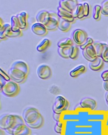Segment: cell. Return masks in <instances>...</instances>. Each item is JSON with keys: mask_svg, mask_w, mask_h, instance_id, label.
I'll return each instance as SVG.
<instances>
[{"mask_svg": "<svg viewBox=\"0 0 108 135\" xmlns=\"http://www.w3.org/2000/svg\"><path fill=\"white\" fill-rule=\"evenodd\" d=\"M69 107V102L66 98L62 95H59L55 99L52 106V110L54 114H61L67 110Z\"/></svg>", "mask_w": 108, "mask_h": 135, "instance_id": "5b68a950", "label": "cell"}, {"mask_svg": "<svg viewBox=\"0 0 108 135\" xmlns=\"http://www.w3.org/2000/svg\"><path fill=\"white\" fill-rule=\"evenodd\" d=\"M11 28L13 31H16L20 29L18 20L16 16H13L11 18Z\"/></svg>", "mask_w": 108, "mask_h": 135, "instance_id": "484cf974", "label": "cell"}, {"mask_svg": "<svg viewBox=\"0 0 108 135\" xmlns=\"http://www.w3.org/2000/svg\"><path fill=\"white\" fill-rule=\"evenodd\" d=\"M18 20L20 29H25L27 27L28 14L26 12H22L16 15Z\"/></svg>", "mask_w": 108, "mask_h": 135, "instance_id": "2e32d148", "label": "cell"}, {"mask_svg": "<svg viewBox=\"0 0 108 135\" xmlns=\"http://www.w3.org/2000/svg\"><path fill=\"white\" fill-rule=\"evenodd\" d=\"M101 13L104 15H108V0L104 1L101 3Z\"/></svg>", "mask_w": 108, "mask_h": 135, "instance_id": "f546056e", "label": "cell"}, {"mask_svg": "<svg viewBox=\"0 0 108 135\" xmlns=\"http://www.w3.org/2000/svg\"><path fill=\"white\" fill-rule=\"evenodd\" d=\"M22 118L26 124L32 129H38L44 123V119L42 115L36 108L27 107L23 112Z\"/></svg>", "mask_w": 108, "mask_h": 135, "instance_id": "6da1fadb", "label": "cell"}, {"mask_svg": "<svg viewBox=\"0 0 108 135\" xmlns=\"http://www.w3.org/2000/svg\"><path fill=\"white\" fill-rule=\"evenodd\" d=\"M85 66L84 65H78L71 71L70 73V75L73 78H76L84 73L85 71Z\"/></svg>", "mask_w": 108, "mask_h": 135, "instance_id": "ac0fdd59", "label": "cell"}, {"mask_svg": "<svg viewBox=\"0 0 108 135\" xmlns=\"http://www.w3.org/2000/svg\"><path fill=\"white\" fill-rule=\"evenodd\" d=\"M101 7L100 5H96L94 7L93 11V18L96 20H99L101 18Z\"/></svg>", "mask_w": 108, "mask_h": 135, "instance_id": "d4e9b609", "label": "cell"}, {"mask_svg": "<svg viewBox=\"0 0 108 135\" xmlns=\"http://www.w3.org/2000/svg\"><path fill=\"white\" fill-rule=\"evenodd\" d=\"M93 42H94V41H93L92 38L88 37L87 38V41H86V42L83 44V45H81L80 46V48L81 50H83L87 47L89 45H92L93 43Z\"/></svg>", "mask_w": 108, "mask_h": 135, "instance_id": "1f68e13d", "label": "cell"}, {"mask_svg": "<svg viewBox=\"0 0 108 135\" xmlns=\"http://www.w3.org/2000/svg\"><path fill=\"white\" fill-rule=\"evenodd\" d=\"M82 54L85 59L90 62H92L97 57L92 44L89 45L83 50Z\"/></svg>", "mask_w": 108, "mask_h": 135, "instance_id": "8fae6325", "label": "cell"}, {"mask_svg": "<svg viewBox=\"0 0 108 135\" xmlns=\"http://www.w3.org/2000/svg\"><path fill=\"white\" fill-rule=\"evenodd\" d=\"M103 87L107 92H108V81H104L103 83Z\"/></svg>", "mask_w": 108, "mask_h": 135, "instance_id": "d590c367", "label": "cell"}, {"mask_svg": "<svg viewBox=\"0 0 108 135\" xmlns=\"http://www.w3.org/2000/svg\"><path fill=\"white\" fill-rule=\"evenodd\" d=\"M70 47L65 48H58V53L61 57L64 59H69V49Z\"/></svg>", "mask_w": 108, "mask_h": 135, "instance_id": "4316f807", "label": "cell"}, {"mask_svg": "<svg viewBox=\"0 0 108 135\" xmlns=\"http://www.w3.org/2000/svg\"><path fill=\"white\" fill-rule=\"evenodd\" d=\"M1 90L5 96L12 97L18 94L19 91V87L17 83L10 80L6 82Z\"/></svg>", "mask_w": 108, "mask_h": 135, "instance_id": "8992f818", "label": "cell"}, {"mask_svg": "<svg viewBox=\"0 0 108 135\" xmlns=\"http://www.w3.org/2000/svg\"><path fill=\"white\" fill-rule=\"evenodd\" d=\"M78 4L76 0H62L59 2V7L73 15Z\"/></svg>", "mask_w": 108, "mask_h": 135, "instance_id": "ba28073f", "label": "cell"}, {"mask_svg": "<svg viewBox=\"0 0 108 135\" xmlns=\"http://www.w3.org/2000/svg\"><path fill=\"white\" fill-rule=\"evenodd\" d=\"M92 45L96 52L97 57H101L102 55V52L103 50L104 43H101V42L96 41L93 42Z\"/></svg>", "mask_w": 108, "mask_h": 135, "instance_id": "44dd1931", "label": "cell"}, {"mask_svg": "<svg viewBox=\"0 0 108 135\" xmlns=\"http://www.w3.org/2000/svg\"></svg>", "mask_w": 108, "mask_h": 135, "instance_id": "74e56055", "label": "cell"}, {"mask_svg": "<svg viewBox=\"0 0 108 135\" xmlns=\"http://www.w3.org/2000/svg\"><path fill=\"white\" fill-rule=\"evenodd\" d=\"M50 42L48 39H45L41 41L38 45L36 49L40 52H43L48 48L50 46Z\"/></svg>", "mask_w": 108, "mask_h": 135, "instance_id": "d6986e66", "label": "cell"}, {"mask_svg": "<svg viewBox=\"0 0 108 135\" xmlns=\"http://www.w3.org/2000/svg\"><path fill=\"white\" fill-rule=\"evenodd\" d=\"M105 99L106 102L108 105V92H107L106 93H105Z\"/></svg>", "mask_w": 108, "mask_h": 135, "instance_id": "8d00e7d4", "label": "cell"}, {"mask_svg": "<svg viewBox=\"0 0 108 135\" xmlns=\"http://www.w3.org/2000/svg\"><path fill=\"white\" fill-rule=\"evenodd\" d=\"M29 68L27 64L23 61L14 62L8 71V75L12 81L16 83L23 82L27 77Z\"/></svg>", "mask_w": 108, "mask_h": 135, "instance_id": "7a4b0ae2", "label": "cell"}, {"mask_svg": "<svg viewBox=\"0 0 108 135\" xmlns=\"http://www.w3.org/2000/svg\"><path fill=\"white\" fill-rule=\"evenodd\" d=\"M63 124L61 122H56L54 126V130L56 133L61 134L63 131Z\"/></svg>", "mask_w": 108, "mask_h": 135, "instance_id": "4dcf8cb0", "label": "cell"}, {"mask_svg": "<svg viewBox=\"0 0 108 135\" xmlns=\"http://www.w3.org/2000/svg\"><path fill=\"white\" fill-rule=\"evenodd\" d=\"M11 26L9 24H3V25L1 27V30H0V38L1 39H4L6 38V33L8 29Z\"/></svg>", "mask_w": 108, "mask_h": 135, "instance_id": "83f0119b", "label": "cell"}, {"mask_svg": "<svg viewBox=\"0 0 108 135\" xmlns=\"http://www.w3.org/2000/svg\"><path fill=\"white\" fill-rule=\"evenodd\" d=\"M71 27V23L65 21L60 18L58 28L62 32H67Z\"/></svg>", "mask_w": 108, "mask_h": 135, "instance_id": "7402d4cb", "label": "cell"}, {"mask_svg": "<svg viewBox=\"0 0 108 135\" xmlns=\"http://www.w3.org/2000/svg\"><path fill=\"white\" fill-rule=\"evenodd\" d=\"M80 107L83 109H87L93 110L96 107V101L92 98L86 97L81 99L80 102Z\"/></svg>", "mask_w": 108, "mask_h": 135, "instance_id": "7c38bea8", "label": "cell"}, {"mask_svg": "<svg viewBox=\"0 0 108 135\" xmlns=\"http://www.w3.org/2000/svg\"><path fill=\"white\" fill-rule=\"evenodd\" d=\"M72 37L74 42L80 46L83 45L88 38L87 33L84 30L80 29L74 30V32H72Z\"/></svg>", "mask_w": 108, "mask_h": 135, "instance_id": "9c48e42d", "label": "cell"}, {"mask_svg": "<svg viewBox=\"0 0 108 135\" xmlns=\"http://www.w3.org/2000/svg\"><path fill=\"white\" fill-rule=\"evenodd\" d=\"M89 14V6L87 3L78 4L73 14L75 18L82 19L87 17Z\"/></svg>", "mask_w": 108, "mask_h": 135, "instance_id": "52a82bcc", "label": "cell"}, {"mask_svg": "<svg viewBox=\"0 0 108 135\" xmlns=\"http://www.w3.org/2000/svg\"><path fill=\"white\" fill-rule=\"evenodd\" d=\"M104 61L101 57H97L92 62H90L89 66L93 71H98L102 69Z\"/></svg>", "mask_w": 108, "mask_h": 135, "instance_id": "e0dca14e", "label": "cell"}, {"mask_svg": "<svg viewBox=\"0 0 108 135\" xmlns=\"http://www.w3.org/2000/svg\"><path fill=\"white\" fill-rule=\"evenodd\" d=\"M36 20L37 23L43 24L47 30L53 31L58 27L60 18L56 13L42 10L38 13Z\"/></svg>", "mask_w": 108, "mask_h": 135, "instance_id": "3957f363", "label": "cell"}, {"mask_svg": "<svg viewBox=\"0 0 108 135\" xmlns=\"http://www.w3.org/2000/svg\"><path fill=\"white\" fill-rule=\"evenodd\" d=\"M0 77L2 79L5 80L6 81H9L11 80V78L9 77L8 74H6V72L2 70L1 68L0 69Z\"/></svg>", "mask_w": 108, "mask_h": 135, "instance_id": "d6a6232c", "label": "cell"}, {"mask_svg": "<svg viewBox=\"0 0 108 135\" xmlns=\"http://www.w3.org/2000/svg\"><path fill=\"white\" fill-rule=\"evenodd\" d=\"M23 118L16 114H2L0 119L1 129L12 135L14 128L19 125L25 124Z\"/></svg>", "mask_w": 108, "mask_h": 135, "instance_id": "277c9868", "label": "cell"}, {"mask_svg": "<svg viewBox=\"0 0 108 135\" xmlns=\"http://www.w3.org/2000/svg\"><path fill=\"white\" fill-rule=\"evenodd\" d=\"M57 14L60 18L69 23H73L75 20V18L73 14L62 9L59 6L57 8Z\"/></svg>", "mask_w": 108, "mask_h": 135, "instance_id": "4fadbf2b", "label": "cell"}, {"mask_svg": "<svg viewBox=\"0 0 108 135\" xmlns=\"http://www.w3.org/2000/svg\"><path fill=\"white\" fill-rule=\"evenodd\" d=\"M32 32L39 36H43L46 34L47 31L46 28L43 24H41L40 23H35L33 24L32 26Z\"/></svg>", "mask_w": 108, "mask_h": 135, "instance_id": "5bb4252c", "label": "cell"}, {"mask_svg": "<svg viewBox=\"0 0 108 135\" xmlns=\"http://www.w3.org/2000/svg\"><path fill=\"white\" fill-rule=\"evenodd\" d=\"M37 75L42 80H47L52 75V71L48 65L41 64L38 66L37 69Z\"/></svg>", "mask_w": 108, "mask_h": 135, "instance_id": "30bf717a", "label": "cell"}, {"mask_svg": "<svg viewBox=\"0 0 108 135\" xmlns=\"http://www.w3.org/2000/svg\"><path fill=\"white\" fill-rule=\"evenodd\" d=\"M101 57L104 62H108V45L104 43L103 50L102 52V55Z\"/></svg>", "mask_w": 108, "mask_h": 135, "instance_id": "f1b7e54d", "label": "cell"}, {"mask_svg": "<svg viewBox=\"0 0 108 135\" xmlns=\"http://www.w3.org/2000/svg\"><path fill=\"white\" fill-rule=\"evenodd\" d=\"M31 131L26 124L19 125L14 128L12 135H30Z\"/></svg>", "mask_w": 108, "mask_h": 135, "instance_id": "9a60e30c", "label": "cell"}, {"mask_svg": "<svg viewBox=\"0 0 108 135\" xmlns=\"http://www.w3.org/2000/svg\"><path fill=\"white\" fill-rule=\"evenodd\" d=\"M101 76L104 81H108V70L102 72Z\"/></svg>", "mask_w": 108, "mask_h": 135, "instance_id": "836d02e7", "label": "cell"}, {"mask_svg": "<svg viewBox=\"0 0 108 135\" xmlns=\"http://www.w3.org/2000/svg\"><path fill=\"white\" fill-rule=\"evenodd\" d=\"M21 35H22V32L20 29H19L16 31H14L11 29V26L8 29L6 33V37L9 38L17 37L20 36Z\"/></svg>", "mask_w": 108, "mask_h": 135, "instance_id": "603a6c76", "label": "cell"}, {"mask_svg": "<svg viewBox=\"0 0 108 135\" xmlns=\"http://www.w3.org/2000/svg\"><path fill=\"white\" fill-rule=\"evenodd\" d=\"M73 45V43L71 39L69 38H66L60 41L57 43V46L58 48H65L71 47Z\"/></svg>", "mask_w": 108, "mask_h": 135, "instance_id": "ffe728a7", "label": "cell"}, {"mask_svg": "<svg viewBox=\"0 0 108 135\" xmlns=\"http://www.w3.org/2000/svg\"><path fill=\"white\" fill-rule=\"evenodd\" d=\"M78 54V48L75 45L71 46L69 49V57L72 59H76Z\"/></svg>", "mask_w": 108, "mask_h": 135, "instance_id": "cb8c5ba5", "label": "cell"}, {"mask_svg": "<svg viewBox=\"0 0 108 135\" xmlns=\"http://www.w3.org/2000/svg\"><path fill=\"white\" fill-rule=\"evenodd\" d=\"M60 115H61V114H56L53 113V119L56 122L61 121H60Z\"/></svg>", "mask_w": 108, "mask_h": 135, "instance_id": "e575fe53", "label": "cell"}]
</instances>
